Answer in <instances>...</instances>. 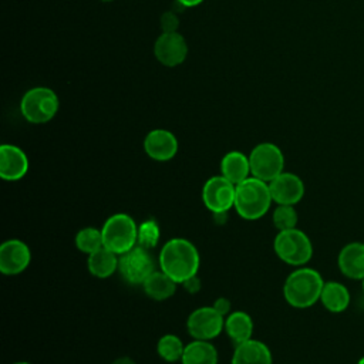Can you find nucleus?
Wrapping results in <instances>:
<instances>
[{
  "label": "nucleus",
  "mask_w": 364,
  "mask_h": 364,
  "mask_svg": "<svg viewBox=\"0 0 364 364\" xmlns=\"http://www.w3.org/2000/svg\"><path fill=\"white\" fill-rule=\"evenodd\" d=\"M102 243L118 256L138 245V226L127 213H114L102 225Z\"/></svg>",
  "instance_id": "4"
},
{
  "label": "nucleus",
  "mask_w": 364,
  "mask_h": 364,
  "mask_svg": "<svg viewBox=\"0 0 364 364\" xmlns=\"http://www.w3.org/2000/svg\"><path fill=\"white\" fill-rule=\"evenodd\" d=\"M273 249L282 262L296 267L307 264L313 256V243L310 237L297 228L280 230L274 237Z\"/></svg>",
  "instance_id": "5"
},
{
  "label": "nucleus",
  "mask_w": 364,
  "mask_h": 364,
  "mask_svg": "<svg viewBox=\"0 0 364 364\" xmlns=\"http://www.w3.org/2000/svg\"><path fill=\"white\" fill-rule=\"evenodd\" d=\"M176 284L178 283L171 279L165 272L155 270L142 283V289L149 299L155 301H164L175 294Z\"/></svg>",
  "instance_id": "20"
},
{
  "label": "nucleus",
  "mask_w": 364,
  "mask_h": 364,
  "mask_svg": "<svg viewBox=\"0 0 364 364\" xmlns=\"http://www.w3.org/2000/svg\"><path fill=\"white\" fill-rule=\"evenodd\" d=\"M185 344L175 334H165L158 340L156 353L159 357L168 363H175L182 358Z\"/></svg>",
  "instance_id": "24"
},
{
  "label": "nucleus",
  "mask_w": 364,
  "mask_h": 364,
  "mask_svg": "<svg viewBox=\"0 0 364 364\" xmlns=\"http://www.w3.org/2000/svg\"><path fill=\"white\" fill-rule=\"evenodd\" d=\"M223 317H226L230 313V300L226 297H218L212 304Z\"/></svg>",
  "instance_id": "30"
},
{
  "label": "nucleus",
  "mask_w": 364,
  "mask_h": 364,
  "mask_svg": "<svg viewBox=\"0 0 364 364\" xmlns=\"http://www.w3.org/2000/svg\"><path fill=\"white\" fill-rule=\"evenodd\" d=\"M250 175L264 182L273 181L284 169V155L282 149L272 142L257 144L249 155Z\"/></svg>",
  "instance_id": "7"
},
{
  "label": "nucleus",
  "mask_w": 364,
  "mask_h": 364,
  "mask_svg": "<svg viewBox=\"0 0 364 364\" xmlns=\"http://www.w3.org/2000/svg\"><path fill=\"white\" fill-rule=\"evenodd\" d=\"M161 236L159 225L154 219H146L138 226V245L151 249L158 245Z\"/></svg>",
  "instance_id": "27"
},
{
  "label": "nucleus",
  "mask_w": 364,
  "mask_h": 364,
  "mask_svg": "<svg viewBox=\"0 0 364 364\" xmlns=\"http://www.w3.org/2000/svg\"><path fill=\"white\" fill-rule=\"evenodd\" d=\"M272 220L279 232L296 228L299 216L294 209V205H277L276 209L273 210Z\"/></svg>",
  "instance_id": "26"
},
{
  "label": "nucleus",
  "mask_w": 364,
  "mask_h": 364,
  "mask_svg": "<svg viewBox=\"0 0 364 364\" xmlns=\"http://www.w3.org/2000/svg\"><path fill=\"white\" fill-rule=\"evenodd\" d=\"M154 55L162 65L176 67L188 57V43L178 31L162 33L154 43Z\"/></svg>",
  "instance_id": "11"
},
{
  "label": "nucleus",
  "mask_w": 364,
  "mask_h": 364,
  "mask_svg": "<svg viewBox=\"0 0 364 364\" xmlns=\"http://www.w3.org/2000/svg\"><path fill=\"white\" fill-rule=\"evenodd\" d=\"M144 151L151 159L165 162L176 155L178 139L171 131L156 128L144 138Z\"/></svg>",
  "instance_id": "14"
},
{
  "label": "nucleus",
  "mask_w": 364,
  "mask_h": 364,
  "mask_svg": "<svg viewBox=\"0 0 364 364\" xmlns=\"http://www.w3.org/2000/svg\"><path fill=\"white\" fill-rule=\"evenodd\" d=\"M273 202L277 205H296L304 196V183L300 176L291 172H282L269 182Z\"/></svg>",
  "instance_id": "13"
},
{
  "label": "nucleus",
  "mask_w": 364,
  "mask_h": 364,
  "mask_svg": "<svg viewBox=\"0 0 364 364\" xmlns=\"http://www.w3.org/2000/svg\"><path fill=\"white\" fill-rule=\"evenodd\" d=\"M182 286H183V289H185L188 293L195 294V293H198V291L200 290L202 282H200V279L198 277V274H195V276L189 277L188 280H185V282L182 283Z\"/></svg>",
  "instance_id": "29"
},
{
  "label": "nucleus",
  "mask_w": 364,
  "mask_h": 364,
  "mask_svg": "<svg viewBox=\"0 0 364 364\" xmlns=\"http://www.w3.org/2000/svg\"><path fill=\"white\" fill-rule=\"evenodd\" d=\"M351 296L348 289L340 282H326L321 290L320 303L330 313H343L350 306Z\"/></svg>",
  "instance_id": "19"
},
{
  "label": "nucleus",
  "mask_w": 364,
  "mask_h": 364,
  "mask_svg": "<svg viewBox=\"0 0 364 364\" xmlns=\"http://www.w3.org/2000/svg\"><path fill=\"white\" fill-rule=\"evenodd\" d=\"M361 289H363V293H364V279L361 280Z\"/></svg>",
  "instance_id": "35"
},
{
  "label": "nucleus",
  "mask_w": 364,
  "mask_h": 364,
  "mask_svg": "<svg viewBox=\"0 0 364 364\" xmlns=\"http://www.w3.org/2000/svg\"><path fill=\"white\" fill-rule=\"evenodd\" d=\"M225 331L235 346L242 344L252 338L253 320L245 311H230L225 317Z\"/></svg>",
  "instance_id": "22"
},
{
  "label": "nucleus",
  "mask_w": 364,
  "mask_h": 364,
  "mask_svg": "<svg viewBox=\"0 0 364 364\" xmlns=\"http://www.w3.org/2000/svg\"><path fill=\"white\" fill-rule=\"evenodd\" d=\"M182 364H218V351L206 340H193L185 346Z\"/></svg>",
  "instance_id": "23"
},
{
  "label": "nucleus",
  "mask_w": 364,
  "mask_h": 364,
  "mask_svg": "<svg viewBox=\"0 0 364 364\" xmlns=\"http://www.w3.org/2000/svg\"><path fill=\"white\" fill-rule=\"evenodd\" d=\"M199 263V252L188 239L173 237L161 247L159 267L178 284L198 274Z\"/></svg>",
  "instance_id": "1"
},
{
  "label": "nucleus",
  "mask_w": 364,
  "mask_h": 364,
  "mask_svg": "<svg viewBox=\"0 0 364 364\" xmlns=\"http://www.w3.org/2000/svg\"><path fill=\"white\" fill-rule=\"evenodd\" d=\"M357 364H364V355L357 361Z\"/></svg>",
  "instance_id": "33"
},
{
  "label": "nucleus",
  "mask_w": 364,
  "mask_h": 364,
  "mask_svg": "<svg viewBox=\"0 0 364 364\" xmlns=\"http://www.w3.org/2000/svg\"><path fill=\"white\" fill-rule=\"evenodd\" d=\"M13 364H30V363H26V361H17V363H13Z\"/></svg>",
  "instance_id": "34"
},
{
  "label": "nucleus",
  "mask_w": 364,
  "mask_h": 364,
  "mask_svg": "<svg viewBox=\"0 0 364 364\" xmlns=\"http://www.w3.org/2000/svg\"><path fill=\"white\" fill-rule=\"evenodd\" d=\"M118 270L129 284H141L155 272V263L146 247L136 245L118 259Z\"/></svg>",
  "instance_id": "8"
},
{
  "label": "nucleus",
  "mask_w": 364,
  "mask_h": 364,
  "mask_svg": "<svg viewBox=\"0 0 364 364\" xmlns=\"http://www.w3.org/2000/svg\"><path fill=\"white\" fill-rule=\"evenodd\" d=\"M337 266L347 279L361 282L364 279V243L350 242L344 245L338 252Z\"/></svg>",
  "instance_id": "16"
},
{
  "label": "nucleus",
  "mask_w": 364,
  "mask_h": 364,
  "mask_svg": "<svg viewBox=\"0 0 364 364\" xmlns=\"http://www.w3.org/2000/svg\"><path fill=\"white\" fill-rule=\"evenodd\" d=\"M31 260L30 247L20 239H9L0 246V272L14 276L24 272Z\"/></svg>",
  "instance_id": "12"
},
{
  "label": "nucleus",
  "mask_w": 364,
  "mask_h": 364,
  "mask_svg": "<svg viewBox=\"0 0 364 364\" xmlns=\"http://www.w3.org/2000/svg\"><path fill=\"white\" fill-rule=\"evenodd\" d=\"M272 202L269 183L262 179L249 176L236 185L233 208L237 215L246 220H256L264 216L270 209Z\"/></svg>",
  "instance_id": "3"
},
{
  "label": "nucleus",
  "mask_w": 364,
  "mask_h": 364,
  "mask_svg": "<svg viewBox=\"0 0 364 364\" xmlns=\"http://www.w3.org/2000/svg\"><path fill=\"white\" fill-rule=\"evenodd\" d=\"M273 357L269 347L259 340H247L235 346L230 364H272Z\"/></svg>",
  "instance_id": "17"
},
{
  "label": "nucleus",
  "mask_w": 364,
  "mask_h": 364,
  "mask_svg": "<svg viewBox=\"0 0 364 364\" xmlns=\"http://www.w3.org/2000/svg\"><path fill=\"white\" fill-rule=\"evenodd\" d=\"M118 255L105 246L100 247L87 257V269L97 279H107L118 270Z\"/></svg>",
  "instance_id": "21"
},
{
  "label": "nucleus",
  "mask_w": 364,
  "mask_h": 364,
  "mask_svg": "<svg viewBox=\"0 0 364 364\" xmlns=\"http://www.w3.org/2000/svg\"><path fill=\"white\" fill-rule=\"evenodd\" d=\"M101 1H105V3H108V1H112V0H101Z\"/></svg>",
  "instance_id": "36"
},
{
  "label": "nucleus",
  "mask_w": 364,
  "mask_h": 364,
  "mask_svg": "<svg viewBox=\"0 0 364 364\" xmlns=\"http://www.w3.org/2000/svg\"><path fill=\"white\" fill-rule=\"evenodd\" d=\"M111 364H136L131 357H118Z\"/></svg>",
  "instance_id": "32"
},
{
  "label": "nucleus",
  "mask_w": 364,
  "mask_h": 364,
  "mask_svg": "<svg viewBox=\"0 0 364 364\" xmlns=\"http://www.w3.org/2000/svg\"><path fill=\"white\" fill-rule=\"evenodd\" d=\"M74 243L80 252L85 255H91L104 246L102 233L97 228H82L77 232Z\"/></svg>",
  "instance_id": "25"
},
{
  "label": "nucleus",
  "mask_w": 364,
  "mask_h": 364,
  "mask_svg": "<svg viewBox=\"0 0 364 364\" xmlns=\"http://www.w3.org/2000/svg\"><path fill=\"white\" fill-rule=\"evenodd\" d=\"M60 101L48 87H34L24 92L20 101L21 115L31 124H46L58 112Z\"/></svg>",
  "instance_id": "6"
},
{
  "label": "nucleus",
  "mask_w": 364,
  "mask_h": 364,
  "mask_svg": "<svg viewBox=\"0 0 364 364\" xmlns=\"http://www.w3.org/2000/svg\"><path fill=\"white\" fill-rule=\"evenodd\" d=\"M321 274L311 267H297L284 280V300L296 309H307L320 301L324 286Z\"/></svg>",
  "instance_id": "2"
},
{
  "label": "nucleus",
  "mask_w": 364,
  "mask_h": 364,
  "mask_svg": "<svg viewBox=\"0 0 364 364\" xmlns=\"http://www.w3.org/2000/svg\"><path fill=\"white\" fill-rule=\"evenodd\" d=\"M186 330L193 340L210 341L225 330V317L213 306L199 307L188 316Z\"/></svg>",
  "instance_id": "9"
},
{
  "label": "nucleus",
  "mask_w": 364,
  "mask_h": 364,
  "mask_svg": "<svg viewBox=\"0 0 364 364\" xmlns=\"http://www.w3.org/2000/svg\"><path fill=\"white\" fill-rule=\"evenodd\" d=\"M28 171V158L26 152L11 144L0 146V176L4 181L14 182L26 176Z\"/></svg>",
  "instance_id": "15"
},
{
  "label": "nucleus",
  "mask_w": 364,
  "mask_h": 364,
  "mask_svg": "<svg viewBox=\"0 0 364 364\" xmlns=\"http://www.w3.org/2000/svg\"><path fill=\"white\" fill-rule=\"evenodd\" d=\"M159 24L162 33H175L179 27V18L173 11H165L159 18Z\"/></svg>",
  "instance_id": "28"
},
{
  "label": "nucleus",
  "mask_w": 364,
  "mask_h": 364,
  "mask_svg": "<svg viewBox=\"0 0 364 364\" xmlns=\"http://www.w3.org/2000/svg\"><path fill=\"white\" fill-rule=\"evenodd\" d=\"M181 6L183 7H195L198 4H200L203 0H176Z\"/></svg>",
  "instance_id": "31"
},
{
  "label": "nucleus",
  "mask_w": 364,
  "mask_h": 364,
  "mask_svg": "<svg viewBox=\"0 0 364 364\" xmlns=\"http://www.w3.org/2000/svg\"><path fill=\"white\" fill-rule=\"evenodd\" d=\"M220 175L237 185L250 176L249 156L239 151H230L220 161Z\"/></svg>",
  "instance_id": "18"
},
{
  "label": "nucleus",
  "mask_w": 364,
  "mask_h": 364,
  "mask_svg": "<svg viewBox=\"0 0 364 364\" xmlns=\"http://www.w3.org/2000/svg\"><path fill=\"white\" fill-rule=\"evenodd\" d=\"M236 185L222 175L210 176L202 188V202L212 213H226L235 206Z\"/></svg>",
  "instance_id": "10"
}]
</instances>
